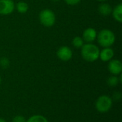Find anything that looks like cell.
Listing matches in <instances>:
<instances>
[{
    "mask_svg": "<svg viewBox=\"0 0 122 122\" xmlns=\"http://www.w3.org/2000/svg\"><path fill=\"white\" fill-rule=\"evenodd\" d=\"M107 83L110 87L117 86L119 84H120L119 77L116 75H112V76H109L107 80Z\"/></svg>",
    "mask_w": 122,
    "mask_h": 122,
    "instance_id": "cell-14",
    "label": "cell"
},
{
    "mask_svg": "<svg viewBox=\"0 0 122 122\" xmlns=\"http://www.w3.org/2000/svg\"><path fill=\"white\" fill-rule=\"evenodd\" d=\"M52 1H54V2H57V1H59V0H51Z\"/></svg>",
    "mask_w": 122,
    "mask_h": 122,
    "instance_id": "cell-22",
    "label": "cell"
},
{
    "mask_svg": "<svg viewBox=\"0 0 122 122\" xmlns=\"http://www.w3.org/2000/svg\"><path fill=\"white\" fill-rule=\"evenodd\" d=\"M15 9V4L13 0H0V14L9 15Z\"/></svg>",
    "mask_w": 122,
    "mask_h": 122,
    "instance_id": "cell-5",
    "label": "cell"
},
{
    "mask_svg": "<svg viewBox=\"0 0 122 122\" xmlns=\"http://www.w3.org/2000/svg\"><path fill=\"white\" fill-rule=\"evenodd\" d=\"M12 122H26V119L21 115H16L13 118Z\"/></svg>",
    "mask_w": 122,
    "mask_h": 122,
    "instance_id": "cell-18",
    "label": "cell"
},
{
    "mask_svg": "<svg viewBox=\"0 0 122 122\" xmlns=\"http://www.w3.org/2000/svg\"><path fill=\"white\" fill-rule=\"evenodd\" d=\"M84 44V41L81 36H75L72 39V45L76 49H81Z\"/></svg>",
    "mask_w": 122,
    "mask_h": 122,
    "instance_id": "cell-15",
    "label": "cell"
},
{
    "mask_svg": "<svg viewBox=\"0 0 122 122\" xmlns=\"http://www.w3.org/2000/svg\"><path fill=\"white\" fill-rule=\"evenodd\" d=\"M113 101L112 98L107 95L100 96L96 101L95 107L99 113H107L112 109Z\"/></svg>",
    "mask_w": 122,
    "mask_h": 122,
    "instance_id": "cell-4",
    "label": "cell"
},
{
    "mask_svg": "<svg viewBox=\"0 0 122 122\" xmlns=\"http://www.w3.org/2000/svg\"><path fill=\"white\" fill-rule=\"evenodd\" d=\"M1 76H0V84H1Z\"/></svg>",
    "mask_w": 122,
    "mask_h": 122,
    "instance_id": "cell-23",
    "label": "cell"
},
{
    "mask_svg": "<svg viewBox=\"0 0 122 122\" xmlns=\"http://www.w3.org/2000/svg\"><path fill=\"white\" fill-rule=\"evenodd\" d=\"M0 122H7L6 120H4V119H1V118H0Z\"/></svg>",
    "mask_w": 122,
    "mask_h": 122,
    "instance_id": "cell-20",
    "label": "cell"
},
{
    "mask_svg": "<svg viewBox=\"0 0 122 122\" xmlns=\"http://www.w3.org/2000/svg\"><path fill=\"white\" fill-rule=\"evenodd\" d=\"M39 19L41 24L44 26L51 27L54 26L56 22V15L51 9H44L40 11Z\"/></svg>",
    "mask_w": 122,
    "mask_h": 122,
    "instance_id": "cell-3",
    "label": "cell"
},
{
    "mask_svg": "<svg viewBox=\"0 0 122 122\" xmlns=\"http://www.w3.org/2000/svg\"><path fill=\"white\" fill-rule=\"evenodd\" d=\"M119 1H122V0H119Z\"/></svg>",
    "mask_w": 122,
    "mask_h": 122,
    "instance_id": "cell-24",
    "label": "cell"
},
{
    "mask_svg": "<svg viewBox=\"0 0 122 122\" xmlns=\"http://www.w3.org/2000/svg\"><path fill=\"white\" fill-rule=\"evenodd\" d=\"M97 1H100V2H106V1H108V0H97Z\"/></svg>",
    "mask_w": 122,
    "mask_h": 122,
    "instance_id": "cell-21",
    "label": "cell"
},
{
    "mask_svg": "<svg viewBox=\"0 0 122 122\" xmlns=\"http://www.w3.org/2000/svg\"><path fill=\"white\" fill-rule=\"evenodd\" d=\"M57 57L63 61H68L71 59L73 56V52L71 49L67 46H61L56 51Z\"/></svg>",
    "mask_w": 122,
    "mask_h": 122,
    "instance_id": "cell-6",
    "label": "cell"
},
{
    "mask_svg": "<svg viewBox=\"0 0 122 122\" xmlns=\"http://www.w3.org/2000/svg\"><path fill=\"white\" fill-rule=\"evenodd\" d=\"M114 56V49L112 47H106L104 48L102 50H100L99 59H100L104 62H109L110 60L113 59Z\"/></svg>",
    "mask_w": 122,
    "mask_h": 122,
    "instance_id": "cell-9",
    "label": "cell"
},
{
    "mask_svg": "<svg viewBox=\"0 0 122 122\" xmlns=\"http://www.w3.org/2000/svg\"><path fill=\"white\" fill-rule=\"evenodd\" d=\"M112 16L114 19L115 21H117L119 23L122 22V4L119 3L116 6L112 9Z\"/></svg>",
    "mask_w": 122,
    "mask_h": 122,
    "instance_id": "cell-11",
    "label": "cell"
},
{
    "mask_svg": "<svg viewBox=\"0 0 122 122\" xmlns=\"http://www.w3.org/2000/svg\"><path fill=\"white\" fill-rule=\"evenodd\" d=\"M81 0H64V1L70 6H75L78 4H79L81 2Z\"/></svg>",
    "mask_w": 122,
    "mask_h": 122,
    "instance_id": "cell-19",
    "label": "cell"
},
{
    "mask_svg": "<svg viewBox=\"0 0 122 122\" xmlns=\"http://www.w3.org/2000/svg\"><path fill=\"white\" fill-rule=\"evenodd\" d=\"M100 49L93 43H86L81 48V57L88 62L96 61L99 57Z\"/></svg>",
    "mask_w": 122,
    "mask_h": 122,
    "instance_id": "cell-1",
    "label": "cell"
},
{
    "mask_svg": "<svg viewBox=\"0 0 122 122\" xmlns=\"http://www.w3.org/2000/svg\"><path fill=\"white\" fill-rule=\"evenodd\" d=\"M10 65V61L6 57H1L0 59V66L2 69H7Z\"/></svg>",
    "mask_w": 122,
    "mask_h": 122,
    "instance_id": "cell-16",
    "label": "cell"
},
{
    "mask_svg": "<svg viewBox=\"0 0 122 122\" xmlns=\"http://www.w3.org/2000/svg\"><path fill=\"white\" fill-rule=\"evenodd\" d=\"M98 11L101 15L104 16H108L112 12V7L108 3L102 2V4H100L98 6Z\"/></svg>",
    "mask_w": 122,
    "mask_h": 122,
    "instance_id": "cell-10",
    "label": "cell"
},
{
    "mask_svg": "<svg viewBox=\"0 0 122 122\" xmlns=\"http://www.w3.org/2000/svg\"><path fill=\"white\" fill-rule=\"evenodd\" d=\"M97 31L95 29L92 27L86 28L82 34V39L84 42L86 43H93L97 36Z\"/></svg>",
    "mask_w": 122,
    "mask_h": 122,
    "instance_id": "cell-8",
    "label": "cell"
},
{
    "mask_svg": "<svg viewBox=\"0 0 122 122\" xmlns=\"http://www.w3.org/2000/svg\"><path fill=\"white\" fill-rule=\"evenodd\" d=\"M97 40L99 46L102 47H111L116 41V36L110 29H104L97 33Z\"/></svg>",
    "mask_w": 122,
    "mask_h": 122,
    "instance_id": "cell-2",
    "label": "cell"
},
{
    "mask_svg": "<svg viewBox=\"0 0 122 122\" xmlns=\"http://www.w3.org/2000/svg\"><path fill=\"white\" fill-rule=\"evenodd\" d=\"M122 98V94L120 92H115L113 94L112 96V101H115V102H120Z\"/></svg>",
    "mask_w": 122,
    "mask_h": 122,
    "instance_id": "cell-17",
    "label": "cell"
},
{
    "mask_svg": "<svg viewBox=\"0 0 122 122\" xmlns=\"http://www.w3.org/2000/svg\"><path fill=\"white\" fill-rule=\"evenodd\" d=\"M15 9L19 14H25L29 10V5L25 1H19L15 4Z\"/></svg>",
    "mask_w": 122,
    "mask_h": 122,
    "instance_id": "cell-12",
    "label": "cell"
},
{
    "mask_svg": "<svg viewBox=\"0 0 122 122\" xmlns=\"http://www.w3.org/2000/svg\"><path fill=\"white\" fill-rule=\"evenodd\" d=\"M108 70L112 75L118 76L122 74V63L119 59H112L108 64Z\"/></svg>",
    "mask_w": 122,
    "mask_h": 122,
    "instance_id": "cell-7",
    "label": "cell"
},
{
    "mask_svg": "<svg viewBox=\"0 0 122 122\" xmlns=\"http://www.w3.org/2000/svg\"><path fill=\"white\" fill-rule=\"evenodd\" d=\"M26 122H49L46 119V117H44L42 115L36 114L30 117L27 120H26Z\"/></svg>",
    "mask_w": 122,
    "mask_h": 122,
    "instance_id": "cell-13",
    "label": "cell"
}]
</instances>
